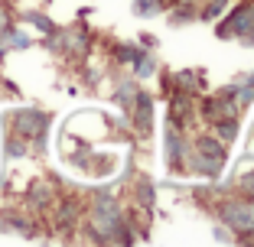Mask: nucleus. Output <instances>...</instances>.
Wrapping results in <instances>:
<instances>
[{"mask_svg": "<svg viewBox=\"0 0 254 247\" xmlns=\"http://www.w3.org/2000/svg\"><path fill=\"white\" fill-rule=\"evenodd\" d=\"M16 134H23V137H33V134H39L43 130V114L39 111H20L16 114Z\"/></svg>", "mask_w": 254, "mask_h": 247, "instance_id": "obj_1", "label": "nucleus"}, {"mask_svg": "<svg viewBox=\"0 0 254 247\" xmlns=\"http://www.w3.org/2000/svg\"><path fill=\"white\" fill-rule=\"evenodd\" d=\"M10 30V20H7V13H3V10H0V36H3V33Z\"/></svg>", "mask_w": 254, "mask_h": 247, "instance_id": "obj_4", "label": "nucleus"}, {"mask_svg": "<svg viewBox=\"0 0 254 247\" xmlns=\"http://www.w3.org/2000/svg\"><path fill=\"white\" fill-rule=\"evenodd\" d=\"M10 156H23V140H10Z\"/></svg>", "mask_w": 254, "mask_h": 247, "instance_id": "obj_3", "label": "nucleus"}, {"mask_svg": "<svg viewBox=\"0 0 254 247\" xmlns=\"http://www.w3.org/2000/svg\"><path fill=\"white\" fill-rule=\"evenodd\" d=\"M30 20L36 23L39 30H53V26H49V20H46V16H39V13H30Z\"/></svg>", "mask_w": 254, "mask_h": 247, "instance_id": "obj_2", "label": "nucleus"}, {"mask_svg": "<svg viewBox=\"0 0 254 247\" xmlns=\"http://www.w3.org/2000/svg\"><path fill=\"white\" fill-rule=\"evenodd\" d=\"M248 189H251V192H254V176H251V182H248Z\"/></svg>", "mask_w": 254, "mask_h": 247, "instance_id": "obj_5", "label": "nucleus"}]
</instances>
